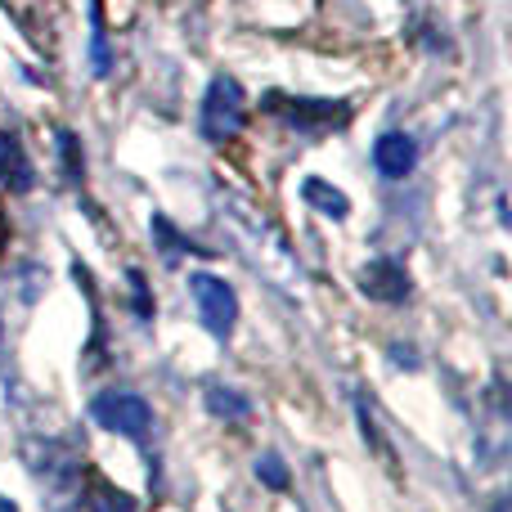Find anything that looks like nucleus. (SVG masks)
<instances>
[{
	"label": "nucleus",
	"mask_w": 512,
	"mask_h": 512,
	"mask_svg": "<svg viewBox=\"0 0 512 512\" xmlns=\"http://www.w3.org/2000/svg\"><path fill=\"white\" fill-rule=\"evenodd\" d=\"M90 418H95L104 432L131 436V441H144L153 427L149 400L135 396V391H99V396L90 400Z\"/></svg>",
	"instance_id": "4"
},
{
	"label": "nucleus",
	"mask_w": 512,
	"mask_h": 512,
	"mask_svg": "<svg viewBox=\"0 0 512 512\" xmlns=\"http://www.w3.org/2000/svg\"><path fill=\"white\" fill-rule=\"evenodd\" d=\"M149 230H153V243H158L167 256H176V252H194V256H207L203 243H194V239H185V234L176 230V225L167 221V216H153L149 221Z\"/></svg>",
	"instance_id": "13"
},
{
	"label": "nucleus",
	"mask_w": 512,
	"mask_h": 512,
	"mask_svg": "<svg viewBox=\"0 0 512 512\" xmlns=\"http://www.w3.org/2000/svg\"><path fill=\"white\" fill-rule=\"evenodd\" d=\"M409 274H405V265L400 261H369L360 270V292L369 301H382V306H396V301H405L409 297Z\"/></svg>",
	"instance_id": "7"
},
{
	"label": "nucleus",
	"mask_w": 512,
	"mask_h": 512,
	"mask_svg": "<svg viewBox=\"0 0 512 512\" xmlns=\"http://www.w3.org/2000/svg\"><path fill=\"white\" fill-rule=\"evenodd\" d=\"M207 409H212L216 418H230V423H243V418L252 414V400L248 396H239L234 387H207Z\"/></svg>",
	"instance_id": "12"
},
{
	"label": "nucleus",
	"mask_w": 512,
	"mask_h": 512,
	"mask_svg": "<svg viewBox=\"0 0 512 512\" xmlns=\"http://www.w3.org/2000/svg\"><path fill=\"white\" fill-rule=\"evenodd\" d=\"M9 248V221H5V212H0V252Z\"/></svg>",
	"instance_id": "19"
},
{
	"label": "nucleus",
	"mask_w": 512,
	"mask_h": 512,
	"mask_svg": "<svg viewBox=\"0 0 512 512\" xmlns=\"http://www.w3.org/2000/svg\"><path fill=\"white\" fill-rule=\"evenodd\" d=\"M0 342H5V324H0Z\"/></svg>",
	"instance_id": "21"
},
{
	"label": "nucleus",
	"mask_w": 512,
	"mask_h": 512,
	"mask_svg": "<svg viewBox=\"0 0 512 512\" xmlns=\"http://www.w3.org/2000/svg\"><path fill=\"white\" fill-rule=\"evenodd\" d=\"M261 108L270 117H279L288 131L301 135H324V131H342L351 122V108L333 104V99H297V95H265Z\"/></svg>",
	"instance_id": "3"
},
{
	"label": "nucleus",
	"mask_w": 512,
	"mask_h": 512,
	"mask_svg": "<svg viewBox=\"0 0 512 512\" xmlns=\"http://www.w3.org/2000/svg\"><path fill=\"white\" fill-rule=\"evenodd\" d=\"M189 292L198 301L203 328L225 342L234 333V324H239V297H234V288L225 279H216V274H189Z\"/></svg>",
	"instance_id": "5"
},
{
	"label": "nucleus",
	"mask_w": 512,
	"mask_h": 512,
	"mask_svg": "<svg viewBox=\"0 0 512 512\" xmlns=\"http://www.w3.org/2000/svg\"><path fill=\"white\" fill-rule=\"evenodd\" d=\"M90 68L104 77L108 72V41H104V18H99V0L90 5Z\"/></svg>",
	"instance_id": "15"
},
{
	"label": "nucleus",
	"mask_w": 512,
	"mask_h": 512,
	"mask_svg": "<svg viewBox=\"0 0 512 512\" xmlns=\"http://www.w3.org/2000/svg\"><path fill=\"white\" fill-rule=\"evenodd\" d=\"M243 117H248V104H243V90H239V81L234 77H216L212 81V90H207V99H203V135L207 140H230L234 131L243 126Z\"/></svg>",
	"instance_id": "6"
},
{
	"label": "nucleus",
	"mask_w": 512,
	"mask_h": 512,
	"mask_svg": "<svg viewBox=\"0 0 512 512\" xmlns=\"http://www.w3.org/2000/svg\"><path fill=\"white\" fill-rule=\"evenodd\" d=\"M225 216H230L234 243H239L243 256H248L256 270H261L274 288L297 292L301 288V261H297V252L288 248V239H283L252 203H243V198H230V203H225Z\"/></svg>",
	"instance_id": "1"
},
{
	"label": "nucleus",
	"mask_w": 512,
	"mask_h": 512,
	"mask_svg": "<svg viewBox=\"0 0 512 512\" xmlns=\"http://www.w3.org/2000/svg\"><path fill=\"white\" fill-rule=\"evenodd\" d=\"M301 198H306L315 212H324V216H333V221H346V212H351V203H346V194L337 185H328V180H319V176H310V180H301Z\"/></svg>",
	"instance_id": "10"
},
{
	"label": "nucleus",
	"mask_w": 512,
	"mask_h": 512,
	"mask_svg": "<svg viewBox=\"0 0 512 512\" xmlns=\"http://www.w3.org/2000/svg\"><path fill=\"white\" fill-rule=\"evenodd\" d=\"M54 144H59V153H63V171H68L72 180H81V176H86V158H81V140L68 131V126H59V131H54Z\"/></svg>",
	"instance_id": "14"
},
{
	"label": "nucleus",
	"mask_w": 512,
	"mask_h": 512,
	"mask_svg": "<svg viewBox=\"0 0 512 512\" xmlns=\"http://www.w3.org/2000/svg\"><path fill=\"white\" fill-rule=\"evenodd\" d=\"M391 360H396V364H409V369H418V351H405V346H391Z\"/></svg>",
	"instance_id": "18"
},
{
	"label": "nucleus",
	"mask_w": 512,
	"mask_h": 512,
	"mask_svg": "<svg viewBox=\"0 0 512 512\" xmlns=\"http://www.w3.org/2000/svg\"><path fill=\"white\" fill-rule=\"evenodd\" d=\"M0 512H18V508H14V499H5V495H0Z\"/></svg>",
	"instance_id": "20"
},
{
	"label": "nucleus",
	"mask_w": 512,
	"mask_h": 512,
	"mask_svg": "<svg viewBox=\"0 0 512 512\" xmlns=\"http://www.w3.org/2000/svg\"><path fill=\"white\" fill-rule=\"evenodd\" d=\"M414 162H418V144L409 140L405 131L378 135V144H373V167H378L387 180H405L409 171H414Z\"/></svg>",
	"instance_id": "8"
},
{
	"label": "nucleus",
	"mask_w": 512,
	"mask_h": 512,
	"mask_svg": "<svg viewBox=\"0 0 512 512\" xmlns=\"http://www.w3.org/2000/svg\"><path fill=\"white\" fill-rule=\"evenodd\" d=\"M126 283H131V292H135V315L149 319L153 315V297H149V288H144V274L135 270V265L126 270Z\"/></svg>",
	"instance_id": "17"
},
{
	"label": "nucleus",
	"mask_w": 512,
	"mask_h": 512,
	"mask_svg": "<svg viewBox=\"0 0 512 512\" xmlns=\"http://www.w3.org/2000/svg\"><path fill=\"white\" fill-rule=\"evenodd\" d=\"M256 477H261V486H270V490H288V463L279 459V454H261V459H256Z\"/></svg>",
	"instance_id": "16"
},
{
	"label": "nucleus",
	"mask_w": 512,
	"mask_h": 512,
	"mask_svg": "<svg viewBox=\"0 0 512 512\" xmlns=\"http://www.w3.org/2000/svg\"><path fill=\"white\" fill-rule=\"evenodd\" d=\"M81 495H86V508H90V512H140V508H135V499L126 495V490L108 486L104 477H90V486L81 490Z\"/></svg>",
	"instance_id": "11"
},
{
	"label": "nucleus",
	"mask_w": 512,
	"mask_h": 512,
	"mask_svg": "<svg viewBox=\"0 0 512 512\" xmlns=\"http://www.w3.org/2000/svg\"><path fill=\"white\" fill-rule=\"evenodd\" d=\"M27 463H32L36 481H41L45 499H50L54 512H68L72 499H81V463L72 450L54 441H27Z\"/></svg>",
	"instance_id": "2"
},
{
	"label": "nucleus",
	"mask_w": 512,
	"mask_h": 512,
	"mask_svg": "<svg viewBox=\"0 0 512 512\" xmlns=\"http://www.w3.org/2000/svg\"><path fill=\"white\" fill-rule=\"evenodd\" d=\"M0 185L9 194H27L36 185V167L27 162V149L14 131H0Z\"/></svg>",
	"instance_id": "9"
}]
</instances>
